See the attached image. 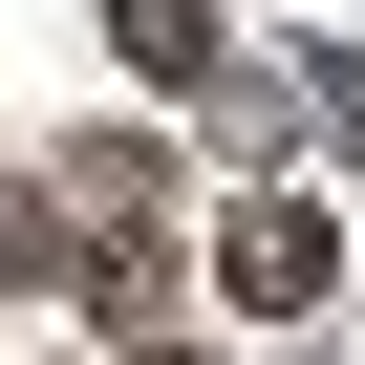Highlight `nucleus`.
<instances>
[{
	"label": "nucleus",
	"instance_id": "3",
	"mask_svg": "<svg viewBox=\"0 0 365 365\" xmlns=\"http://www.w3.org/2000/svg\"><path fill=\"white\" fill-rule=\"evenodd\" d=\"M129 365H215V344H150V322H129Z\"/></svg>",
	"mask_w": 365,
	"mask_h": 365
},
{
	"label": "nucleus",
	"instance_id": "2",
	"mask_svg": "<svg viewBox=\"0 0 365 365\" xmlns=\"http://www.w3.org/2000/svg\"><path fill=\"white\" fill-rule=\"evenodd\" d=\"M0 279H86V215L65 194H0Z\"/></svg>",
	"mask_w": 365,
	"mask_h": 365
},
{
	"label": "nucleus",
	"instance_id": "1",
	"mask_svg": "<svg viewBox=\"0 0 365 365\" xmlns=\"http://www.w3.org/2000/svg\"><path fill=\"white\" fill-rule=\"evenodd\" d=\"M215 279H237L258 322H322V301H344V258H322V215H301V194H258V215L215 237Z\"/></svg>",
	"mask_w": 365,
	"mask_h": 365
}]
</instances>
